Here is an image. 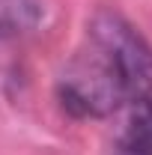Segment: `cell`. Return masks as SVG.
Returning <instances> with one entry per match:
<instances>
[{
	"mask_svg": "<svg viewBox=\"0 0 152 155\" xmlns=\"http://www.w3.org/2000/svg\"><path fill=\"white\" fill-rule=\"evenodd\" d=\"M119 146L137 155H152V96H137L128 101Z\"/></svg>",
	"mask_w": 152,
	"mask_h": 155,
	"instance_id": "3957f363",
	"label": "cell"
},
{
	"mask_svg": "<svg viewBox=\"0 0 152 155\" xmlns=\"http://www.w3.org/2000/svg\"><path fill=\"white\" fill-rule=\"evenodd\" d=\"M93 48L111 63L128 98L152 93V48L114 9H98L90 21Z\"/></svg>",
	"mask_w": 152,
	"mask_h": 155,
	"instance_id": "6da1fadb",
	"label": "cell"
},
{
	"mask_svg": "<svg viewBox=\"0 0 152 155\" xmlns=\"http://www.w3.org/2000/svg\"><path fill=\"white\" fill-rule=\"evenodd\" d=\"M63 107L75 116H104L122 101H131L111 63L93 48V54L78 57L60 81Z\"/></svg>",
	"mask_w": 152,
	"mask_h": 155,
	"instance_id": "7a4b0ae2",
	"label": "cell"
},
{
	"mask_svg": "<svg viewBox=\"0 0 152 155\" xmlns=\"http://www.w3.org/2000/svg\"><path fill=\"white\" fill-rule=\"evenodd\" d=\"M116 155H137V152H131V149H125V146H119V149H116Z\"/></svg>",
	"mask_w": 152,
	"mask_h": 155,
	"instance_id": "5b68a950",
	"label": "cell"
},
{
	"mask_svg": "<svg viewBox=\"0 0 152 155\" xmlns=\"http://www.w3.org/2000/svg\"><path fill=\"white\" fill-rule=\"evenodd\" d=\"M42 18L36 0H0V39L30 33Z\"/></svg>",
	"mask_w": 152,
	"mask_h": 155,
	"instance_id": "277c9868",
	"label": "cell"
}]
</instances>
